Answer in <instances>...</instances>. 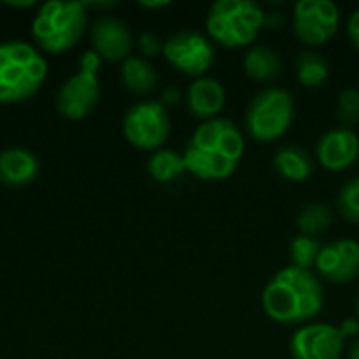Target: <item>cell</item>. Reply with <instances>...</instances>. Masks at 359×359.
<instances>
[{
	"label": "cell",
	"mask_w": 359,
	"mask_h": 359,
	"mask_svg": "<svg viewBox=\"0 0 359 359\" xmlns=\"http://www.w3.org/2000/svg\"><path fill=\"white\" fill-rule=\"evenodd\" d=\"M246 149V139L236 122L227 118H215L202 122L189 137L183 160L187 172L202 181L229 179Z\"/></svg>",
	"instance_id": "obj_1"
},
{
	"label": "cell",
	"mask_w": 359,
	"mask_h": 359,
	"mask_svg": "<svg viewBox=\"0 0 359 359\" xmlns=\"http://www.w3.org/2000/svg\"><path fill=\"white\" fill-rule=\"evenodd\" d=\"M324 286L311 269L288 265L280 269L263 290V311L284 326H305L324 309Z\"/></svg>",
	"instance_id": "obj_2"
},
{
	"label": "cell",
	"mask_w": 359,
	"mask_h": 359,
	"mask_svg": "<svg viewBox=\"0 0 359 359\" xmlns=\"http://www.w3.org/2000/svg\"><path fill=\"white\" fill-rule=\"evenodd\" d=\"M48 76L44 55L25 40L0 42V103H21L34 97Z\"/></svg>",
	"instance_id": "obj_3"
},
{
	"label": "cell",
	"mask_w": 359,
	"mask_h": 359,
	"mask_svg": "<svg viewBox=\"0 0 359 359\" xmlns=\"http://www.w3.org/2000/svg\"><path fill=\"white\" fill-rule=\"evenodd\" d=\"M86 2L48 0L32 19V36L46 53H63L78 44L86 29Z\"/></svg>",
	"instance_id": "obj_4"
},
{
	"label": "cell",
	"mask_w": 359,
	"mask_h": 359,
	"mask_svg": "<svg viewBox=\"0 0 359 359\" xmlns=\"http://www.w3.org/2000/svg\"><path fill=\"white\" fill-rule=\"evenodd\" d=\"M265 27V11L252 0H217L206 13L208 38L225 48L250 46Z\"/></svg>",
	"instance_id": "obj_5"
},
{
	"label": "cell",
	"mask_w": 359,
	"mask_h": 359,
	"mask_svg": "<svg viewBox=\"0 0 359 359\" xmlns=\"http://www.w3.org/2000/svg\"><path fill=\"white\" fill-rule=\"evenodd\" d=\"M294 122V99L286 88L267 86L259 90L246 107L244 126L259 143L278 141Z\"/></svg>",
	"instance_id": "obj_6"
},
{
	"label": "cell",
	"mask_w": 359,
	"mask_h": 359,
	"mask_svg": "<svg viewBox=\"0 0 359 359\" xmlns=\"http://www.w3.org/2000/svg\"><path fill=\"white\" fill-rule=\"evenodd\" d=\"M99 65L101 57L93 50H86L80 57V69L72 78H67L57 90L55 101L61 116L69 120H82L95 109L101 97V86L97 78Z\"/></svg>",
	"instance_id": "obj_7"
},
{
	"label": "cell",
	"mask_w": 359,
	"mask_h": 359,
	"mask_svg": "<svg viewBox=\"0 0 359 359\" xmlns=\"http://www.w3.org/2000/svg\"><path fill=\"white\" fill-rule=\"evenodd\" d=\"M122 130L130 145L158 151L170 135V118L160 101H141L124 114Z\"/></svg>",
	"instance_id": "obj_8"
},
{
	"label": "cell",
	"mask_w": 359,
	"mask_h": 359,
	"mask_svg": "<svg viewBox=\"0 0 359 359\" xmlns=\"http://www.w3.org/2000/svg\"><path fill=\"white\" fill-rule=\"evenodd\" d=\"M162 55L172 67L191 78H202L217 57L212 40L196 29H181L170 34L164 40Z\"/></svg>",
	"instance_id": "obj_9"
},
{
	"label": "cell",
	"mask_w": 359,
	"mask_h": 359,
	"mask_svg": "<svg viewBox=\"0 0 359 359\" xmlns=\"http://www.w3.org/2000/svg\"><path fill=\"white\" fill-rule=\"evenodd\" d=\"M341 11L332 0H301L292 11L297 38L307 46H322L339 32Z\"/></svg>",
	"instance_id": "obj_10"
},
{
	"label": "cell",
	"mask_w": 359,
	"mask_h": 359,
	"mask_svg": "<svg viewBox=\"0 0 359 359\" xmlns=\"http://www.w3.org/2000/svg\"><path fill=\"white\" fill-rule=\"evenodd\" d=\"M345 337L332 324H305L290 339L292 359H341Z\"/></svg>",
	"instance_id": "obj_11"
},
{
	"label": "cell",
	"mask_w": 359,
	"mask_h": 359,
	"mask_svg": "<svg viewBox=\"0 0 359 359\" xmlns=\"http://www.w3.org/2000/svg\"><path fill=\"white\" fill-rule=\"evenodd\" d=\"M318 276L330 284H351L359 278V242L334 240L322 246L318 263Z\"/></svg>",
	"instance_id": "obj_12"
},
{
	"label": "cell",
	"mask_w": 359,
	"mask_h": 359,
	"mask_svg": "<svg viewBox=\"0 0 359 359\" xmlns=\"http://www.w3.org/2000/svg\"><path fill=\"white\" fill-rule=\"evenodd\" d=\"M316 156L322 168L330 172H343L355 166L359 160V137L353 128L337 126L324 133L318 141Z\"/></svg>",
	"instance_id": "obj_13"
},
{
	"label": "cell",
	"mask_w": 359,
	"mask_h": 359,
	"mask_svg": "<svg viewBox=\"0 0 359 359\" xmlns=\"http://www.w3.org/2000/svg\"><path fill=\"white\" fill-rule=\"evenodd\" d=\"M93 53L105 61H124L133 48V34L118 17H99L90 29Z\"/></svg>",
	"instance_id": "obj_14"
},
{
	"label": "cell",
	"mask_w": 359,
	"mask_h": 359,
	"mask_svg": "<svg viewBox=\"0 0 359 359\" xmlns=\"http://www.w3.org/2000/svg\"><path fill=\"white\" fill-rule=\"evenodd\" d=\"M225 101H227L225 86L217 78H208V76L196 78L185 93V103L189 114L202 122L219 118V114L225 107Z\"/></svg>",
	"instance_id": "obj_15"
},
{
	"label": "cell",
	"mask_w": 359,
	"mask_h": 359,
	"mask_svg": "<svg viewBox=\"0 0 359 359\" xmlns=\"http://www.w3.org/2000/svg\"><path fill=\"white\" fill-rule=\"evenodd\" d=\"M40 162L25 147H6L0 151V183L6 187H23L36 179Z\"/></svg>",
	"instance_id": "obj_16"
},
{
	"label": "cell",
	"mask_w": 359,
	"mask_h": 359,
	"mask_svg": "<svg viewBox=\"0 0 359 359\" xmlns=\"http://www.w3.org/2000/svg\"><path fill=\"white\" fill-rule=\"evenodd\" d=\"M273 170L286 179V181H294V183H303L307 179H311L316 164L311 154L301 147V145H284L276 151L273 160Z\"/></svg>",
	"instance_id": "obj_17"
},
{
	"label": "cell",
	"mask_w": 359,
	"mask_h": 359,
	"mask_svg": "<svg viewBox=\"0 0 359 359\" xmlns=\"http://www.w3.org/2000/svg\"><path fill=\"white\" fill-rule=\"evenodd\" d=\"M244 72L255 82H271L282 74V59L267 44L250 46L244 55Z\"/></svg>",
	"instance_id": "obj_18"
},
{
	"label": "cell",
	"mask_w": 359,
	"mask_h": 359,
	"mask_svg": "<svg viewBox=\"0 0 359 359\" xmlns=\"http://www.w3.org/2000/svg\"><path fill=\"white\" fill-rule=\"evenodd\" d=\"M122 82L135 95H145L158 84L156 67L143 57H128L122 61Z\"/></svg>",
	"instance_id": "obj_19"
},
{
	"label": "cell",
	"mask_w": 359,
	"mask_h": 359,
	"mask_svg": "<svg viewBox=\"0 0 359 359\" xmlns=\"http://www.w3.org/2000/svg\"><path fill=\"white\" fill-rule=\"evenodd\" d=\"M147 170H149L151 179H156L160 183H170V181L179 179L183 172H187L183 154H179L175 149L154 151L147 160Z\"/></svg>",
	"instance_id": "obj_20"
},
{
	"label": "cell",
	"mask_w": 359,
	"mask_h": 359,
	"mask_svg": "<svg viewBox=\"0 0 359 359\" xmlns=\"http://www.w3.org/2000/svg\"><path fill=\"white\" fill-rule=\"evenodd\" d=\"M330 67L318 50H303L297 59V78L305 88H318L328 80Z\"/></svg>",
	"instance_id": "obj_21"
},
{
	"label": "cell",
	"mask_w": 359,
	"mask_h": 359,
	"mask_svg": "<svg viewBox=\"0 0 359 359\" xmlns=\"http://www.w3.org/2000/svg\"><path fill=\"white\" fill-rule=\"evenodd\" d=\"M334 221V212L330 206L322 204V202H311L307 206H303V210L297 217V229L301 236L307 238H316L320 233H324Z\"/></svg>",
	"instance_id": "obj_22"
},
{
	"label": "cell",
	"mask_w": 359,
	"mask_h": 359,
	"mask_svg": "<svg viewBox=\"0 0 359 359\" xmlns=\"http://www.w3.org/2000/svg\"><path fill=\"white\" fill-rule=\"evenodd\" d=\"M320 242L316 238H307V236H297L290 244H288V255H290V263L294 267L301 269H311L318 263L320 257Z\"/></svg>",
	"instance_id": "obj_23"
},
{
	"label": "cell",
	"mask_w": 359,
	"mask_h": 359,
	"mask_svg": "<svg viewBox=\"0 0 359 359\" xmlns=\"http://www.w3.org/2000/svg\"><path fill=\"white\" fill-rule=\"evenodd\" d=\"M337 210L347 223L359 225V177L349 179L341 187L337 196Z\"/></svg>",
	"instance_id": "obj_24"
},
{
	"label": "cell",
	"mask_w": 359,
	"mask_h": 359,
	"mask_svg": "<svg viewBox=\"0 0 359 359\" xmlns=\"http://www.w3.org/2000/svg\"><path fill=\"white\" fill-rule=\"evenodd\" d=\"M337 118L343 122V126L351 128L359 122V90L358 88H345L339 95L337 101Z\"/></svg>",
	"instance_id": "obj_25"
},
{
	"label": "cell",
	"mask_w": 359,
	"mask_h": 359,
	"mask_svg": "<svg viewBox=\"0 0 359 359\" xmlns=\"http://www.w3.org/2000/svg\"><path fill=\"white\" fill-rule=\"evenodd\" d=\"M139 50L147 57H156L164 50V40L156 34V32H143L137 40Z\"/></svg>",
	"instance_id": "obj_26"
},
{
	"label": "cell",
	"mask_w": 359,
	"mask_h": 359,
	"mask_svg": "<svg viewBox=\"0 0 359 359\" xmlns=\"http://www.w3.org/2000/svg\"><path fill=\"white\" fill-rule=\"evenodd\" d=\"M347 34H349L351 44L359 50V8H355V11L351 13V17H349V21H347Z\"/></svg>",
	"instance_id": "obj_27"
},
{
	"label": "cell",
	"mask_w": 359,
	"mask_h": 359,
	"mask_svg": "<svg viewBox=\"0 0 359 359\" xmlns=\"http://www.w3.org/2000/svg\"><path fill=\"white\" fill-rule=\"evenodd\" d=\"M343 337H358L359 334V318H345L339 326Z\"/></svg>",
	"instance_id": "obj_28"
},
{
	"label": "cell",
	"mask_w": 359,
	"mask_h": 359,
	"mask_svg": "<svg viewBox=\"0 0 359 359\" xmlns=\"http://www.w3.org/2000/svg\"><path fill=\"white\" fill-rule=\"evenodd\" d=\"M179 99H181V93H179L177 88H166V90L162 93L160 103L166 107V105H175V103H179Z\"/></svg>",
	"instance_id": "obj_29"
},
{
	"label": "cell",
	"mask_w": 359,
	"mask_h": 359,
	"mask_svg": "<svg viewBox=\"0 0 359 359\" xmlns=\"http://www.w3.org/2000/svg\"><path fill=\"white\" fill-rule=\"evenodd\" d=\"M284 21L282 13H265V27H280Z\"/></svg>",
	"instance_id": "obj_30"
},
{
	"label": "cell",
	"mask_w": 359,
	"mask_h": 359,
	"mask_svg": "<svg viewBox=\"0 0 359 359\" xmlns=\"http://www.w3.org/2000/svg\"><path fill=\"white\" fill-rule=\"evenodd\" d=\"M6 4H8V6H17V8H29V6H34L36 2H34V0H6Z\"/></svg>",
	"instance_id": "obj_31"
},
{
	"label": "cell",
	"mask_w": 359,
	"mask_h": 359,
	"mask_svg": "<svg viewBox=\"0 0 359 359\" xmlns=\"http://www.w3.org/2000/svg\"><path fill=\"white\" fill-rule=\"evenodd\" d=\"M143 8H164V6H168L170 2H166V0H160V2H147V0H141L139 2Z\"/></svg>",
	"instance_id": "obj_32"
},
{
	"label": "cell",
	"mask_w": 359,
	"mask_h": 359,
	"mask_svg": "<svg viewBox=\"0 0 359 359\" xmlns=\"http://www.w3.org/2000/svg\"><path fill=\"white\" fill-rule=\"evenodd\" d=\"M349 359H359V337L351 343V347H349Z\"/></svg>",
	"instance_id": "obj_33"
},
{
	"label": "cell",
	"mask_w": 359,
	"mask_h": 359,
	"mask_svg": "<svg viewBox=\"0 0 359 359\" xmlns=\"http://www.w3.org/2000/svg\"><path fill=\"white\" fill-rule=\"evenodd\" d=\"M355 309H358V316H359V294H358V305H355Z\"/></svg>",
	"instance_id": "obj_34"
}]
</instances>
